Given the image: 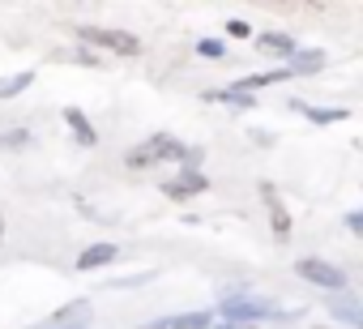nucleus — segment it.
Returning a JSON list of instances; mask_svg holds the SVG:
<instances>
[{
	"label": "nucleus",
	"instance_id": "9b49d317",
	"mask_svg": "<svg viewBox=\"0 0 363 329\" xmlns=\"http://www.w3.org/2000/svg\"><path fill=\"white\" fill-rule=\"evenodd\" d=\"M65 120H69V128L77 133V141H82V145H94V141H99L94 124H90V120H86L82 111H73V107H69V111H65Z\"/></svg>",
	"mask_w": 363,
	"mask_h": 329
},
{
	"label": "nucleus",
	"instance_id": "423d86ee",
	"mask_svg": "<svg viewBox=\"0 0 363 329\" xmlns=\"http://www.w3.org/2000/svg\"><path fill=\"white\" fill-rule=\"evenodd\" d=\"M201 189H206V176H201V172H193V167H184V176L167 184V197L184 201V197H193V193H201Z\"/></svg>",
	"mask_w": 363,
	"mask_h": 329
},
{
	"label": "nucleus",
	"instance_id": "20e7f679",
	"mask_svg": "<svg viewBox=\"0 0 363 329\" xmlns=\"http://www.w3.org/2000/svg\"><path fill=\"white\" fill-rule=\"evenodd\" d=\"M223 316L231 325V320H261V316H282V312L274 303H257V299H227L223 303Z\"/></svg>",
	"mask_w": 363,
	"mask_h": 329
},
{
	"label": "nucleus",
	"instance_id": "1a4fd4ad",
	"mask_svg": "<svg viewBox=\"0 0 363 329\" xmlns=\"http://www.w3.org/2000/svg\"><path fill=\"white\" fill-rule=\"evenodd\" d=\"M210 325V312H184V316H171V320H158L154 329H206Z\"/></svg>",
	"mask_w": 363,
	"mask_h": 329
},
{
	"label": "nucleus",
	"instance_id": "f03ea898",
	"mask_svg": "<svg viewBox=\"0 0 363 329\" xmlns=\"http://www.w3.org/2000/svg\"><path fill=\"white\" fill-rule=\"evenodd\" d=\"M295 274L308 278V282H316V286H329V291H342V286H346V274H342L337 265H329V261H316V257H303V261L295 265Z\"/></svg>",
	"mask_w": 363,
	"mask_h": 329
},
{
	"label": "nucleus",
	"instance_id": "f8f14e48",
	"mask_svg": "<svg viewBox=\"0 0 363 329\" xmlns=\"http://www.w3.org/2000/svg\"><path fill=\"white\" fill-rule=\"evenodd\" d=\"M257 43H261V52H278V56H295V39H291V35H261Z\"/></svg>",
	"mask_w": 363,
	"mask_h": 329
},
{
	"label": "nucleus",
	"instance_id": "a211bd4d",
	"mask_svg": "<svg viewBox=\"0 0 363 329\" xmlns=\"http://www.w3.org/2000/svg\"><path fill=\"white\" fill-rule=\"evenodd\" d=\"M218 329H235V325H218Z\"/></svg>",
	"mask_w": 363,
	"mask_h": 329
},
{
	"label": "nucleus",
	"instance_id": "ddd939ff",
	"mask_svg": "<svg viewBox=\"0 0 363 329\" xmlns=\"http://www.w3.org/2000/svg\"><path fill=\"white\" fill-rule=\"evenodd\" d=\"M286 73L278 69V73H252V77H244L240 86H235V94H244V90H261V86H274V82H282Z\"/></svg>",
	"mask_w": 363,
	"mask_h": 329
},
{
	"label": "nucleus",
	"instance_id": "2eb2a0df",
	"mask_svg": "<svg viewBox=\"0 0 363 329\" xmlns=\"http://www.w3.org/2000/svg\"><path fill=\"white\" fill-rule=\"evenodd\" d=\"M308 116H312L316 124H337V120H346L342 107H329V111H325V107H308Z\"/></svg>",
	"mask_w": 363,
	"mask_h": 329
},
{
	"label": "nucleus",
	"instance_id": "4468645a",
	"mask_svg": "<svg viewBox=\"0 0 363 329\" xmlns=\"http://www.w3.org/2000/svg\"><path fill=\"white\" fill-rule=\"evenodd\" d=\"M333 312H337L342 320H350V325L363 320V308H354V299H333Z\"/></svg>",
	"mask_w": 363,
	"mask_h": 329
},
{
	"label": "nucleus",
	"instance_id": "39448f33",
	"mask_svg": "<svg viewBox=\"0 0 363 329\" xmlns=\"http://www.w3.org/2000/svg\"><path fill=\"white\" fill-rule=\"evenodd\" d=\"M86 325H90V303H69L56 316H48L43 325H35V329H86Z\"/></svg>",
	"mask_w": 363,
	"mask_h": 329
},
{
	"label": "nucleus",
	"instance_id": "dca6fc26",
	"mask_svg": "<svg viewBox=\"0 0 363 329\" xmlns=\"http://www.w3.org/2000/svg\"><path fill=\"white\" fill-rule=\"evenodd\" d=\"M197 52H201V56H210V60H218V56H223V43H218V39H206Z\"/></svg>",
	"mask_w": 363,
	"mask_h": 329
},
{
	"label": "nucleus",
	"instance_id": "f3484780",
	"mask_svg": "<svg viewBox=\"0 0 363 329\" xmlns=\"http://www.w3.org/2000/svg\"><path fill=\"white\" fill-rule=\"evenodd\" d=\"M227 30H231V35H235V39H248V35H252V30H248V26H244V22H231V26H227Z\"/></svg>",
	"mask_w": 363,
	"mask_h": 329
},
{
	"label": "nucleus",
	"instance_id": "9d476101",
	"mask_svg": "<svg viewBox=\"0 0 363 329\" xmlns=\"http://www.w3.org/2000/svg\"><path fill=\"white\" fill-rule=\"evenodd\" d=\"M320 65H325V56H320V52H295V56H291V65H286L282 73H286V77H291V73H316Z\"/></svg>",
	"mask_w": 363,
	"mask_h": 329
},
{
	"label": "nucleus",
	"instance_id": "7ed1b4c3",
	"mask_svg": "<svg viewBox=\"0 0 363 329\" xmlns=\"http://www.w3.org/2000/svg\"><path fill=\"white\" fill-rule=\"evenodd\" d=\"M86 43H103V48H111V52H124V56H133L141 43L133 39V35H124V30H99V26H82L77 30Z\"/></svg>",
	"mask_w": 363,
	"mask_h": 329
},
{
	"label": "nucleus",
	"instance_id": "f257e3e1",
	"mask_svg": "<svg viewBox=\"0 0 363 329\" xmlns=\"http://www.w3.org/2000/svg\"><path fill=\"white\" fill-rule=\"evenodd\" d=\"M162 158H184V162H197V154H189L184 145H179L175 137H150L145 145H137L124 162H128V167H154V162H162Z\"/></svg>",
	"mask_w": 363,
	"mask_h": 329
},
{
	"label": "nucleus",
	"instance_id": "6e6552de",
	"mask_svg": "<svg viewBox=\"0 0 363 329\" xmlns=\"http://www.w3.org/2000/svg\"><path fill=\"white\" fill-rule=\"evenodd\" d=\"M261 197H265V206H269V214H274V231H278V240H286V231H291V218H286V210H282L278 193H274L269 184H261Z\"/></svg>",
	"mask_w": 363,
	"mask_h": 329
},
{
	"label": "nucleus",
	"instance_id": "0eeeda50",
	"mask_svg": "<svg viewBox=\"0 0 363 329\" xmlns=\"http://www.w3.org/2000/svg\"><path fill=\"white\" fill-rule=\"evenodd\" d=\"M120 252H116V244H94V248H86L82 257H77V269H99V265H111Z\"/></svg>",
	"mask_w": 363,
	"mask_h": 329
},
{
	"label": "nucleus",
	"instance_id": "6ab92c4d",
	"mask_svg": "<svg viewBox=\"0 0 363 329\" xmlns=\"http://www.w3.org/2000/svg\"><path fill=\"white\" fill-rule=\"evenodd\" d=\"M0 227H5V223H0Z\"/></svg>",
	"mask_w": 363,
	"mask_h": 329
}]
</instances>
